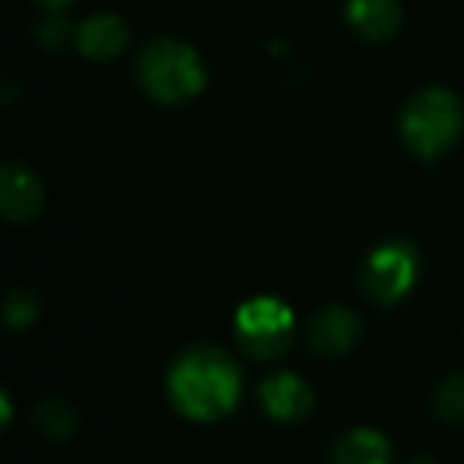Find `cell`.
I'll return each instance as SVG.
<instances>
[{"mask_svg": "<svg viewBox=\"0 0 464 464\" xmlns=\"http://www.w3.org/2000/svg\"><path fill=\"white\" fill-rule=\"evenodd\" d=\"M169 398L191 420H219L242 394V372L229 353L213 343H194L169 369Z\"/></svg>", "mask_w": 464, "mask_h": 464, "instance_id": "cell-1", "label": "cell"}, {"mask_svg": "<svg viewBox=\"0 0 464 464\" xmlns=\"http://www.w3.org/2000/svg\"><path fill=\"white\" fill-rule=\"evenodd\" d=\"M137 83L153 102L185 105L207 86V67L188 42L153 39L137 58Z\"/></svg>", "mask_w": 464, "mask_h": 464, "instance_id": "cell-2", "label": "cell"}, {"mask_svg": "<svg viewBox=\"0 0 464 464\" xmlns=\"http://www.w3.org/2000/svg\"><path fill=\"white\" fill-rule=\"evenodd\" d=\"M464 130V105L445 86H426L401 111V140L420 160H439Z\"/></svg>", "mask_w": 464, "mask_h": 464, "instance_id": "cell-3", "label": "cell"}, {"mask_svg": "<svg viewBox=\"0 0 464 464\" xmlns=\"http://www.w3.org/2000/svg\"><path fill=\"white\" fill-rule=\"evenodd\" d=\"M420 277V255L407 239H388L366 258L360 271L362 296L375 305H394Z\"/></svg>", "mask_w": 464, "mask_h": 464, "instance_id": "cell-4", "label": "cell"}, {"mask_svg": "<svg viewBox=\"0 0 464 464\" xmlns=\"http://www.w3.org/2000/svg\"><path fill=\"white\" fill-rule=\"evenodd\" d=\"M293 315L277 299H252L236 315V341L255 360H277L293 343Z\"/></svg>", "mask_w": 464, "mask_h": 464, "instance_id": "cell-5", "label": "cell"}, {"mask_svg": "<svg viewBox=\"0 0 464 464\" xmlns=\"http://www.w3.org/2000/svg\"><path fill=\"white\" fill-rule=\"evenodd\" d=\"M0 207L10 223H33L45 207V188L33 169L23 162H7L0 169Z\"/></svg>", "mask_w": 464, "mask_h": 464, "instance_id": "cell-6", "label": "cell"}, {"mask_svg": "<svg viewBox=\"0 0 464 464\" xmlns=\"http://www.w3.org/2000/svg\"><path fill=\"white\" fill-rule=\"evenodd\" d=\"M360 318L347 309V305H324L315 312L305 328L309 347L322 356H341L360 341Z\"/></svg>", "mask_w": 464, "mask_h": 464, "instance_id": "cell-7", "label": "cell"}, {"mask_svg": "<svg viewBox=\"0 0 464 464\" xmlns=\"http://www.w3.org/2000/svg\"><path fill=\"white\" fill-rule=\"evenodd\" d=\"M261 404L280 423H296V420H305L312 411V388L305 385L299 375L293 372H274L261 382L258 388Z\"/></svg>", "mask_w": 464, "mask_h": 464, "instance_id": "cell-8", "label": "cell"}, {"mask_svg": "<svg viewBox=\"0 0 464 464\" xmlns=\"http://www.w3.org/2000/svg\"><path fill=\"white\" fill-rule=\"evenodd\" d=\"M128 42H130L128 23L115 14H92L77 29L80 54L90 61H99V64L102 61H115L128 48Z\"/></svg>", "mask_w": 464, "mask_h": 464, "instance_id": "cell-9", "label": "cell"}, {"mask_svg": "<svg viewBox=\"0 0 464 464\" xmlns=\"http://www.w3.org/2000/svg\"><path fill=\"white\" fill-rule=\"evenodd\" d=\"M347 23L360 39L388 42L401 29L398 0H347Z\"/></svg>", "mask_w": 464, "mask_h": 464, "instance_id": "cell-10", "label": "cell"}, {"mask_svg": "<svg viewBox=\"0 0 464 464\" xmlns=\"http://www.w3.org/2000/svg\"><path fill=\"white\" fill-rule=\"evenodd\" d=\"M331 464H392V445L375 430H350L331 445Z\"/></svg>", "mask_w": 464, "mask_h": 464, "instance_id": "cell-11", "label": "cell"}, {"mask_svg": "<svg viewBox=\"0 0 464 464\" xmlns=\"http://www.w3.org/2000/svg\"><path fill=\"white\" fill-rule=\"evenodd\" d=\"M33 420H35V426H39V432H45V436H52V439H64V436H71L73 426H77V411H73L71 404H64V401L52 398L35 407Z\"/></svg>", "mask_w": 464, "mask_h": 464, "instance_id": "cell-12", "label": "cell"}, {"mask_svg": "<svg viewBox=\"0 0 464 464\" xmlns=\"http://www.w3.org/2000/svg\"><path fill=\"white\" fill-rule=\"evenodd\" d=\"M432 404H436V413L442 420H451V423L464 420V372L449 375V379L436 388Z\"/></svg>", "mask_w": 464, "mask_h": 464, "instance_id": "cell-13", "label": "cell"}, {"mask_svg": "<svg viewBox=\"0 0 464 464\" xmlns=\"http://www.w3.org/2000/svg\"><path fill=\"white\" fill-rule=\"evenodd\" d=\"M35 42H39L42 48H48V52H58V48L67 45V39H71V23H67V16L61 14V10H45V16H42L39 23H35Z\"/></svg>", "mask_w": 464, "mask_h": 464, "instance_id": "cell-14", "label": "cell"}, {"mask_svg": "<svg viewBox=\"0 0 464 464\" xmlns=\"http://www.w3.org/2000/svg\"><path fill=\"white\" fill-rule=\"evenodd\" d=\"M39 312H42V303L33 290H14L7 296V315L4 318H7V328L23 331L39 318Z\"/></svg>", "mask_w": 464, "mask_h": 464, "instance_id": "cell-15", "label": "cell"}, {"mask_svg": "<svg viewBox=\"0 0 464 464\" xmlns=\"http://www.w3.org/2000/svg\"><path fill=\"white\" fill-rule=\"evenodd\" d=\"M35 4H39L42 10H64L71 0H35Z\"/></svg>", "mask_w": 464, "mask_h": 464, "instance_id": "cell-16", "label": "cell"}, {"mask_svg": "<svg viewBox=\"0 0 464 464\" xmlns=\"http://www.w3.org/2000/svg\"><path fill=\"white\" fill-rule=\"evenodd\" d=\"M407 464H439V461H432V458H413V461H407Z\"/></svg>", "mask_w": 464, "mask_h": 464, "instance_id": "cell-17", "label": "cell"}]
</instances>
